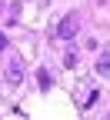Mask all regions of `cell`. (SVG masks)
<instances>
[{
    "mask_svg": "<svg viewBox=\"0 0 110 120\" xmlns=\"http://www.w3.org/2000/svg\"><path fill=\"white\" fill-rule=\"evenodd\" d=\"M77 27H80L77 13H67V17L57 23V40H73V37H77Z\"/></svg>",
    "mask_w": 110,
    "mask_h": 120,
    "instance_id": "1",
    "label": "cell"
},
{
    "mask_svg": "<svg viewBox=\"0 0 110 120\" xmlns=\"http://www.w3.org/2000/svg\"><path fill=\"white\" fill-rule=\"evenodd\" d=\"M97 73H110V43H107V50H103L100 60H97Z\"/></svg>",
    "mask_w": 110,
    "mask_h": 120,
    "instance_id": "2",
    "label": "cell"
},
{
    "mask_svg": "<svg viewBox=\"0 0 110 120\" xmlns=\"http://www.w3.org/2000/svg\"><path fill=\"white\" fill-rule=\"evenodd\" d=\"M7 80H10V83L20 80V60H10V64H7Z\"/></svg>",
    "mask_w": 110,
    "mask_h": 120,
    "instance_id": "3",
    "label": "cell"
},
{
    "mask_svg": "<svg viewBox=\"0 0 110 120\" xmlns=\"http://www.w3.org/2000/svg\"><path fill=\"white\" fill-rule=\"evenodd\" d=\"M37 83H40V90H47V87H50V77H47V70H40V73H37Z\"/></svg>",
    "mask_w": 110,
    "mask_h": 120,
    "instance_id": "4",
    "label": "cell"
},
{
    "mask_svg": "<svg viewBox=\"0 0 110 120\" xmlns=\"http://www.w3.org/2000/svg\"><path fill=\"white\" fill-rule=\"evenodd\" d=\"M4 47H7V37H4V34H0V50H4Z\"/></svg>",
    "mask_w": 110,
    "mask_h": 120,
    "instance_id": "5",
    "label": "cell"
}]
</instances>
